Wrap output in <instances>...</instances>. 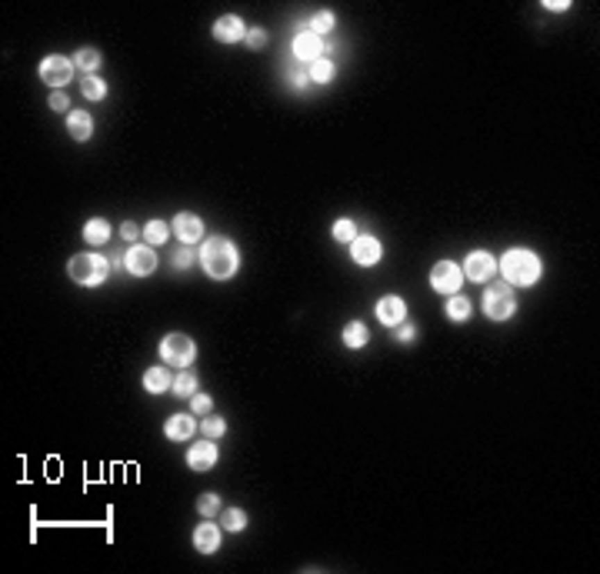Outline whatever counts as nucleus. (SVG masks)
Masks as SVG:
<instances>
[{"label":"nucleus","mask_w":600,"mask_h":574,"mask_svg":"<svg viewBox=\"0 0 600 574\" xmlns=\"http://www.w3.org/2000/svg\"><path fill=\"white\" fill-rule=\"evenodd\" d=\"M497 270L503 274V281L507 284H517V287H531L540 281V274H544V264H540V257L533 251H527V247H514V251H507L503 257H500Z\"/></svg>","instance_id":"obj_1"},{"label":"nucleus","mask_w":600,"mask_h":574,"mask_svg":"<svg viewBox=\"0 0 600 574\" xmlns=\"http://www.w3.org/2000/svg\"><path fill=\"white\" fill-rule=\"evenodd\" d=\"M237 247H233L227 237H210L207 244H203V251H200V264H203V270L214 277V281H227V277H233L237 274Z\"/></svg>","instance_id":"obj_2"},{"label":"nucleus","mask_w":600,"mask_h":574,"mask_svg":"<svg viewBox=\"0 0 600 574\" xmlns=\"http://www.w3.org/2000/svg\"><path fill=\"white\" fill-rule=\"evenodd\" d=\"M70 277L81 287H100L107 281V257H100V254H77V257H70Z\"/></svg>","instance_id":"obj_3"},{"label":"nucleus","mask_w":600,"mask_h":574,"mask_svg":"<svg viewBox=\"0 0 600 574\" xmlns=\"http://www.w3.org/2000/svg\"><path fill=\"white\" fill-rule=\"evenodd\" d=\"M194 357H197V344L187 334H167L160 341V361L170 368H187V364H194Z\"/></svg>","instance_id":"obj_4"},{"label":"nucleus","mask_w":600,"mask_h":574,"mask_svg":"<svg viewBox=\"0 0 600 574\" xmlns=\"http://www.w3.org/2000/svg\"><path fill=\"white\" fill-rule=\"evenodd\" d=\"M483 314L490 318V321H507V318H514L517 314V297L510 287H490L487 294H483Z\"/></svg>","instance_id":"obj_5"},{"label":"nucleus","mask_w":600,"mask_h":574,"mask_svg":"<svg viewBox=\"0 0 600 574\" xmlns=\"http://www.w3.org/2000/svg\"><path fill=\"white\" fill-rule=\"evenodd\" d=\"M40 77H44V84L47 87L60 90L64 84H70V77H74V64L67 60L64 54H50V57L40 60Z\"/></svg>","instance_id":"obj_6"},{"label":"nucleus","mask_w":600,"mask_h":574,"mask_svg":"<svg viewBox=\"0 0 600 574\" xmlns=\"http://www.w3.org/2000/svg\"><path fill=\"white\" fill-rule=\"evenodd\" d=\"M460 284H464V274H460V268L453 264V261H440V264H433L431 270V287L437 290V294H460Z\"/></svg>","instance_id":"obj_7"},{"label":"nucleus","mask_w":600,"mask_h":574,"mask_svg":"<svg viewBox=\"0 0 600 574\" xmlns=\"http://www.w3.org/2000/svg\"><path fill=\"white\" fill-rule=\"evenodd\" d=\"M124 268L131 270L133 277H147V274L157 270V254H153L150 244H133L127 257H124Z\"/></svg>","instance_id":"obj_8"},{"label":"nucleus","mask_w":600,"mask_h":574,"mask_svg":"<svg viewBox=\"0 0 600 574\" xmlns=\"http://www.w3.org/2000/svg\"><path fill=\"white\" fill-rule=\"evenodd\" d=\"M383 257V247L377 237H353V244H350V261L353 264H360V268H374L377 261Z\"/></svg>","instance_id":"obj_9"},{"label":"nucleus","mask_w":600,"mask_h":574,"mask_svg":"<svg viewBox=\"0 0 600 574\" xmlns=\"http://www.w3.org/2000/svg\"><path fill=\"white\" fill-rule=\"evenodd\" d=\"M464 274L470 277V281H477V284H483V281H490L494 274H497V261L490 257L487 251H474L470 257L464 261Z\"/></svg>","instance_id":"obj_10"},{"label":"nucleus","mask_w":600,"mask_h":574,"mask_svg":"<svg viewBox=\"0 0 600 574\" xmlns=\"http://www.w3.org/2000/svg\"><path fill=\"white\" fill-rule=\"evenodd\" d=\"M374 311H377V321L387 324V327H397V324L407 321V304H403L400 297H394V294H390V297H381Z\"/></svg>","instance_id":"obj_11"},{"label":"nucleus","mask_w":600,"mask_h":574,"mask_svg":"<svg viewBox=\"0 0 600 574\" xmlns=\"http://www.w3.org/2000/svg\"><path fill=\"white\" fill-rule=\"evenodd\" d=\"M214 464H217V448L210 438L194 444V448L187 451V468H194V471H210Z\"/></svg>","instance_id":"obj_12"},{"label":"nucleus","mask_w":600,"mask_h":574,"mask_svg":"<svg viewBox=\"0 0 600 574\" xmlns=\"http://www.w3.org/2000/svg\"><path fill=\"white\" fill-rule=\"evenodd\" d=\"M174 234L190 247V244H197L200 237H203V220H200L197 214H177V218H174Z\"/></svg>","instance_id":"obj_13"},{"label":"nucleus","mask_w":600,"mask_h":574,"mask_svg":"<svg viewBox=\"0 0 600 574\" xmlns=\"http://www.w3.org/2000/svg\"><path fill=\"white\" fill-rule=\"evenodd\" d=\"M320 51H324V40L314 34V31H303V34L294 37V57L297 60H320Z\"/></svg>","instance_id":"obj_14"},{"label":"nucleus","mask_w":600,"mask_h":574,"mask_svg":"<svg viewBox=\"0 0 600 574\" xmlns=\"http://www.w3.org/2000/svg\"><path fill=\"white\" fill-rule=\"evenodd\" d=\"M244 37H247L244 20L233 17V14H227V17H220L214 24V40H220V44H237V40H244Z\"/></svg>","instance_id":"obj_15"},{"label":"nucleus","mask_w":600,"mask_h":574,"mask_svg":"<svg viewBox=\"0 0 600 574\" xmlns=\"http://www.w3.org/2000/svg\"><path fill=\"white\" fill-rule=\"evenodd\" d=\"M194 548H197L200 555H217L220 551V527L200 524L197 531H194Z\"/></svg>","instance_id":"obj_16"},{"label":"nucleus","mask_w":600,"mask_h":574,"mask_svg":"<svg viewBox=\"0 0 600 574\" xmlns=\"http://www.w3.org/2000/svg\"><path fill=\"white\" fill-rule=\"evenodd\" d=\"M194 427H197L194 414H174V418L164 424V434L170 441H187L190 434H194Z\"/></svg>","instance_id":"obj_17"},{"label":"nucleus","mask_w":600,"mask_h":574,"mask_svg":"<svg viewBox=\"0 0 600 574\" xmlns=\"http://www.w3.org/2000/svg\"><path fill=\"white\" fill-rule=\"evenodd\" d=\"M67 131H70L74 140H90V134H94V120H90L87 110H70V114H67Z\"/></svg>","instance_id":"obj_18"},{"label":"nucleus","mask_w":600,"mask_h":574,"mask_svg":"<svg viewBox=\"0 0 600 574\" xmlns=\"http://www.w3.org/2000/svg\"><path fill=\"white\" fill-rule=\"evenodd\" d=\"M174 384V377L167 374V368H150L144 374V391L147 394H167V388Z\"/></svg>","instance_id":"obj_19"},{"label":"nucleus","mask_w":600,"mask_h":574,"mask_svg":"<svg viewBox=\"0 0 600 574\" xmlns=\"http://www.w3.org/2000/svg\"><path fill=\"white\" fill-rule=\"evenodd\" d=\"M107 237H110V224L103 218H94V220L83 224V240H87V244L100 247V244H107Z\"/></svg>","instance_id":"obj_20"},{"label":"nucleus","mask_w":600,"mask_h":574,"mask_svg":"<svg viewBox=\"0 0 600 574\" xmlns=\"http://www.w3.org/2000/svg\"><path fill=\"white\" fill-rule=\"evenodd\" d=\"M447 318L453 324H464L470 318V301H467L464 294H450L447 297Z\"/></svg>","instance_id":"obj_21"},{"label":"nucleus","mask_w":600,"mask_h":574,"mask_svg":"<svg viewBox=\"0 0 600 574\" xmlns=\"http://www.w3.org/2000/svg\"><path fill=\"white\" fill-rule=\"evenodd\" d=\"M367 338H370V334H367V327L360 321H350L347 327H344V344H347L350 351H360L367 344Z\"/></svg>","instance_id":"obj_22"},{"label":"nucleus","mask_w":600,"mask_h":574,"mask_svg":"<svg viewBox=\"0 0 600 574\" xmlns=\"http://www.w3.org/2000/svg\"><path fill=\"white\" fill-rule=\"evenodd\" d=\"M170 391H174V394H181V397H194V394H197V374H194V371H181L177 377H174Z\"/></svg>","instance_id":"obj_23"},{"label":"nucleus","mask_w":600,"mask_h":574,"mask_svg":"<svg viewBox=\"0 0 600 574\" xmlns=\"http://www.w3.org/2000/svg\"><path fill=\"white\" fill-rule=\"evenodd\" d=\"M74 64H77V67L83 70V77H87V74H94V70L100 67V51L97 47H81L77 57H74Z\"/></svg>","instance_id":"obj_24"},{"label":"nucleus","mask_w":600,"mask_h":574,"mask_svg":"<svg viewBox=\"0 0 600 574\" xmlns=\"http://www.w3.org/2000/svg\"><path fill=\"white\" fill-rule=\"evenodd\" d=\"M81 90H83V97L87 101H103V94H107V84L100 81L97 74H87L81 81Z\"/></svg>","instance_id":"obj_25"},{"label":"nucleus","mask_w":600,"mask_h":574,"mask_svg":"<svg viewBox=\"0 0 600 574\" xmlns=\"http://www.w3.org/2000/svg\"><path fill=\"white\" fill-rule=\"evenodd\" d=\"M310 81H314V84H331L333 81V64L331 60H324V57L314 60V64H310Z\"/></svg>","instance_id":"obj_26"},{"label":"nucleus","mask_w":600,"mask_h":574,"mask_svg":"<svg viewBox=\"0 0 600 574\" xmlns=\"http://www.w3.org/2000/svg\"><path fill=\"white\" fill-rule=\"evenodd\" d=\"M224 527H227V531H244V527H247V511L227 507V511H224Z\"/></svg>","instance_id":"obj_27"},{"label":"nucleus","mask_w":600,"mask_h":574,"mask_svg":"<svg viewBox=\"0 0 600 574\" xmlns=\"http://www.w3.org/2000/svg\"><path fill=\"white\" fill-rule=\"evenodd\" d=\"M144 237H147L150 247H153V244H164L167 240V224L164 220H150L147 227H144Z\"/></svg>","instance_id":"obj_28"},{"label":"nucleus","mask_w":600,"mask_h":574,"mask_svg":"<svg viewBox=\"0 0 600 574\" xmlns=\"http://www.w3.org/2000/svg\"><path fill=\"white\" fill-rule=\"evenodd\" d=\"M353 234H357V227H353V220H337L333 224V237L340 240V244H353Z\"/></svg>","instance_id":"obj_29"},{"label":"nucleus","mask_w":600,"mask_h":574,"mask_svg":"<svg viewBox=\"0 0 600 574\" xmlns=\"http://www.w3.org/2000/svg\"><path fill=\"white\" fill-rule=\"evenodd\" d=\"M200 431H203L210 441H217V438H224V434H227V421H220V418H207V421L200 424Z\"/></svg>","instance_id":"obj_30"},{"label":"nucleus","mask_w":600,"mask_h":574,"mask_svg":"<svg viewBox=\"0 0 600 574\" xmlns=\"http://www.w3.org/2000/svg\"><path fill=\"white\" fill-rule=\"evenodd\" d=\"M333 24H337V17H333L331 10H324V14H317V17H314V24H310V31H314L317 37H320V34H331V31H333Z\"/></svg>","instance_id":"obj_31"},{"label":"nucleus","mask_w":600,"mask_h":574,"mask_svg":"<svg viewBox=\"0 0 600 574\" xmlns=\"http://www.w3.org/2000/svg\"><path fill=\"white\" fill-rule=\"evenodd\" d=\"M197 511L203 514V518H214L217 511H220V498H217V494H200Z\"/></svg>","instance_id":"obj_32"},{"label":"nucleus","mask_w":600,"mask_h":574,"mask_svg":"<svg viewBox=\"0 0 600 574\" xmlns=\"http://www.w3.org/2000/svg\"><path fill=\"white\" fill-rule=\"evenodd\" d=\"M264 44H267V31H260V27L247 31V47H250V51H260Z\"/></svg>","instance_id":"obj_33"},{"label":"nucleus","mask_w":600,"mask_h":574,"mask_svg":"<svg viewBox=\"0 0 600 574\" xmlns=\"http://www.w3.org/2000/svg\"><path fill=\"white\" fill-rule=\"evenodd\" d=\"M210 411V397L207 394H194L190 397V414H207Z\"/></svg>","instance_id":"obj_34"},{"label":"nucleus","mask_w":600,"mask_h":574,"mask_svg":"<svg viewBox=\"0 0 600 574\" xmlns=\"http://www.w3.org/2000/svg\"><path fill=\"white\" fill-rule=\"evenodd\" d=\"M50 110H70V101H67V94L53 90V94H50Z\"/></svg>","instance_id":"obj_35"},{"label":"nucleus","mask_w":600,"mask_h":574,"mask_svg":"<svg viewBox=\"0 0 600 574\" xmlns=\"http://www.w3.org/2000/svg\"><path fill=\"white\" fill-rule=\"evenodd\" d=\"M190 261H194V254H190V247H187V244H183L181 251H177V257H174V264H177V268H190Z\"/></svg>","instance_id":"obj_36"},{"label":"nucleus","mask_w":600,"mask_h":574,"mask_svg":"<svg viewBox=\"0 0 600 574\" xmlns=\"http://www.w3.org/2000/svg\"><path fill=\"white\" fill-rule=\"evenodd\" d=\"M400 331H397V341H403V344H410V341L417 338V327L414 324H397Z\"/></svg>","instance_id":"obj_37"},{"label":"nucleus","mask_w":600,"mask_h":574,"mask_svg":"<svg viewBox=\"0 0 600 574\" xmlns=\"http://www.w3.org/2000/svg\"><path fill=\"white\" fill-rule=\"evenodd\" d=\"M120 231H124V237H127V240H137V224H131V220H127Z\"/></svg>","instance_id":"obj_38"},{"label":"nucleus","mask_w":600,"mask_h":574,"mask_svg":"<svg viewBox=\"0 0 600 574\" xmlns=\"http://www.w3.org/2000/svg\"><path fill=\"white\" fill-rule=\"evenodd\" d=\"M544 7H547V10H567V7H570V3H564V0H547V3H544Z\"/></svg>","instance_id":"obj_39"},{"label":"nucleus","mask_w":600,"mask_h":574,"mask_svg":"<svg viewBox=\"0 0 600 574\" xmlns=\"http://www.w3.org/2000/svg\"><path fill=\"white\" fill-rule=\"evenodd\" d=\"M307 81H310V74H294V77H290V84L294 87H303Z\"/></svg>","instance_id":"obj_40"}]
</instances>
